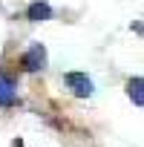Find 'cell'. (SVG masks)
Instances as JSON below:
<instances>
[{"label":"cell","instance_id":"obj_1","mask_svg":"<svg viewBox=\"0 0 144 147\" xmlns=\"http://www.w3.org/2000/svg\"><path fill=\"white\" fill-rule=\"evenodd\" d=\"M46 61H49V55H46V46H43V43H32V46H29V52L23 55V66H26L29 72L43 69V66H46Z\"/></svg>","mask_w":144,"mask_h":147},{"label":"cell","instance_id":"obj_2","mask_svg":"<svg viewBox=\"0 0 144 147\" xmlns=\"http://www.w3.org/2000/svg\"><path fill=\"white\" fill-rule=\"evenodd\" d=\"M66 87L78 98H89L92 95V81L84 75V72H69V75H66Z\"/></svg>","mask_w":144,"mask_h":147},{"label":"cell","instance_id":"obj_3","mask_svg":"<svg viewBox=\"0 0 144 147\" xmlns=\"http://www.w3.org/2000/svg\"><path fill=\"white\" fill-rule=\"evenodd\" d=\"M26 18H29V20H35V23L49 20V18H52V6H49V3H43V0H35V3L26 9Z\"/></svg>","mask_w":144,"mask_h":147},{"label":"cell","instance_id":"obj_4","mask_svg":"<svg viewBox=\"0 0 144 147\" xmlns=\"http://www.w3.org/2000/svg\"><path fill=\"white\" fill-rule=\"evenodd\" d=\"M17 101V92H15V84L9 78L0 75V107H12Z\"/></svg>","mask_w":144,"mask_h":147},{"label":"cell","instance_id":"obj_5","mask_svg":"<svg viewBox=\"0 0 144 147\" xmlns=\"http://www.w3.org/2000/svg\"><path fill=\"white\" fill-rule=\"evenodd\" d=\"M141 90H144V81H141V78H133V81L127 84V92H130V98H133L135 107L144 104V92H141Z\"/></svg>","mask_w":144,"mask_h":147}]
</instances>
